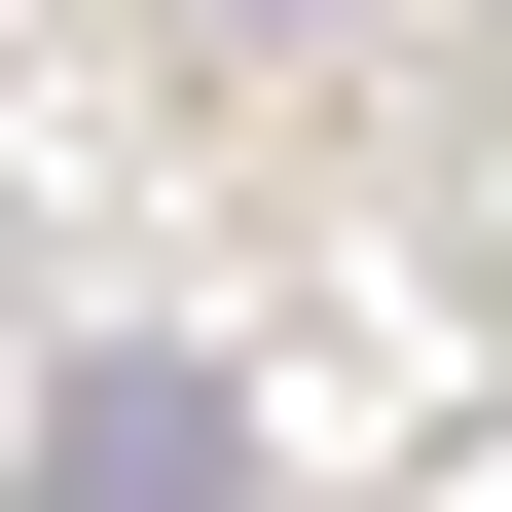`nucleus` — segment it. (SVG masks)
Instances as JSON below:
<instances>
[{"label":"nucleus","mask_w":512,"mask_h":512,"mask_svg":"<svg viewBox=\"0 0 512 512\" xmlns=\"http://www.w3.org/2000/svg\"><path fill=\"white\" fill-rule=\"evenodd\" d=\"M37 476H256V403H220V366H183V330H110L74 403H37Z\"/></svg>","instance_id":"1"}]
</instances>
